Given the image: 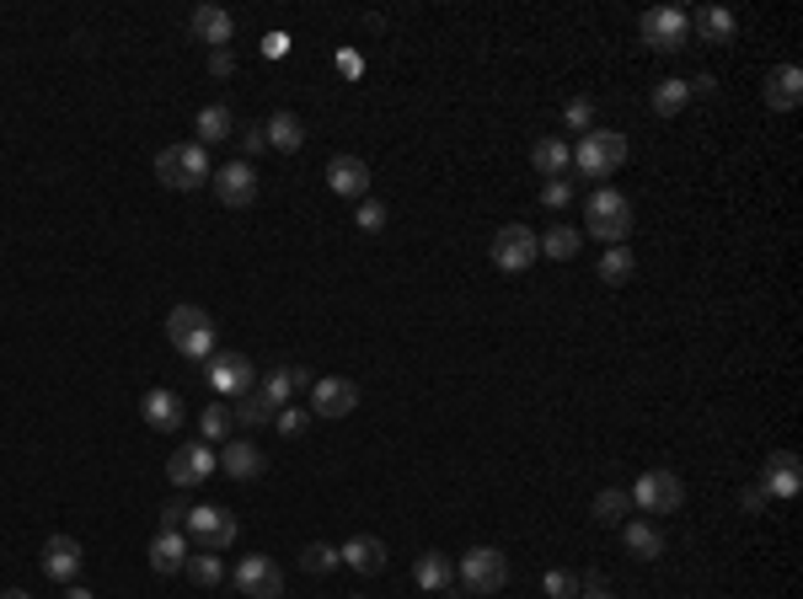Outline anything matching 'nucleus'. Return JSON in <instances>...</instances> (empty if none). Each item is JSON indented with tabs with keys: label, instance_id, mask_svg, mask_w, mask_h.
Listing matches in <instances>:
<instances>
[{
	"label": "nucleus",
	"instance_id": "obj_12",
	"mask_svg": "<svg viewBox=\"0 0 803 599\" xmlns=\"http://www.w3.org/2000/svg\"><path fill=\"white\" fill-rule=\"evenodd\" d=\"M214 199L225 203V209H247L257 203V172H252V161H225V166H214Z\"/></svg>",
	"mask_w": 803,
	"mask_h": 599
},
{
	"label": "nucleus",
	"instance_id": "obj_4",
	"mask_svg": "<svg viewBox=\"0 0 803 599\" xmlns=\"http://www.w3.org/2000/svg\"><path fill=\"white\" fill-rule=\"evenodd\" d=\"M627 134H616V129H590V134H579V145H573V166L584 172V177H610V172H621L627 166Z\"/></svg>",
	"mask_w": 803,
	"mask_h": 599
},
{
	"label": "nucleus",
	"instance_id": "obj_26",
	"mask_svg": "<svg viewBox=\"0 0 803 599\" xmlns=\"http://www.w3.org/2000/svg\"><path fill=\"white\" fill-rule=\"evenodd\" d=\"M621 541H627L632 556H643V562H659V556H664V530L649 525V519H627V525H621Z\"/></svg>",
	"mask_w": 803,
	"mask_h": 599
},
{
	"label": "nucleus",
	"instance_id": "obj_27",
	"mask_svg": "<svg viewBox=\"0 0 803 599\" xmlns=\"http://www.w3.org/2000/svg\"><path fill=\"white\" fill-rule=\"evenodd\" d=\"M194 129H199V145L209 150V145H220V140H231L236 118H231V107H225V102H209V107H199Z\"/></svg>",
	"mask_w": 803,
	"mask_h": 599
},
{
	"label": "nucleus",
	"instance_id": "obj_34",
	"mask_svg": "<svg viewBox=\"0 0 803 599\" xmlns=\"http://www.w3.org/2000/svg\"><path fill=\"white\" fill-rule=\"evenodd\" d=\"M627 514H632V498L621 488H601L595 493V519L601 525H627Z\"/></svg>",
	"mask_w": 803,
	"mask_h": 599
},
{
	"label": "nucleus",
	"instance_id": "obj_2",
	"mask_svg": "<svg viewBox=\"0 0 803 599\" xmlns=\"http://www.w3.org/2000/svg\"><path fill=\"white\" fill-rule=\"evenodd\" d=\"M166 338H172V349L183 353L188 364H209L214 359V316L203 310V305H177L172 316H166Z\"/></svg>",
	"mask_w": 803,
	"mask_h": 599
},
{
	"label": "nucleus",
	"instance_id": "obj_38",
	"mask_svg": "<svg viewBox=\"0 0 803 599\" xmlns=\"http://www.w3.org/2000/svg\"><path fill=\"white\" fill-rule=\"evenodd\" d=\"M257 391L274 401V407H290V401H295V380H290V369H268Z\"/></svg>",
	"mask_w": 803,
	"mask_h": 599
},
{
	"label": "nucleus",
	"instance_id": "obj_17",
	"mask_svg": "<svg viewBox=\"0 0 803 599\" xmlns=\"http://www.w3.org/2000/svg\"><path fill=\"white\" fill-rule=\"evenodd\" d=\"M338 556H344V567L359 573V578L386 573V541H381V536H349V541L338 547Z\"/></svg>",
	"mask_w": 803,
	"mask_h": 599
},
{
	"label": "nucleus",
	"instance_id": "obj_5",
	"mask_svg": "<svg viewBox=\"0 0 803 599\" xmlns=\"http://www.w3.org/2000/svg\"><path fill=\"white\" fill-rule=\"evenodd\" d=\"M455 573H461L466 595H499L503 584H509V556L499 547H472L455 562Z\"/></svg>",
	"mask_w": 803,
	"mask_h": 599
},
{
	"label": "nucleus",
	"instance_id": "obj_36",
	"mask_svg": "<svg viewBox=\"0 0 803 599\" xmlns=\"http://www.w3.org/2000/svg\"><path fill=\"white\" fill-rule=\"evenodd\" d=\"M301 567L305 573H316V578H327V573L344 567V556H338V547H327V541H311V547L301 551Z\"/></svg>",
	"mask_w": 803,
	"mask_h": 599
},
{
	"label": "nucleus",
	"instance_id": "obj_35",
	"mask_svg": "<svg viewBox=\"0 0 803 599\" xmlns=\"http://www.w3.org/2000/svg\"><path fill=\"white\" fill-rule=\"evenodd\" d=\"M632 268H638V257H632L627 247H605L601 251V284H627Z\"/></svg>",
	"mask_w": 803,
	"mask_h": 599
},
{
	"label": "nucleus",
	"instance_id": "obj_29",
	"mask_svg": "<svg viewBox=\"0 0 803 599\" xmlns=\"http://www.w3.org/2000/svg\"><path fill=\"white\" fill-rule=\"evenodd\" d=\"M231 418H236L242 428H268V423L279 418V407H274V401H268L263 391H257V386H252L247 397H236V412H231Z\"/></svg>",
	"mask_w": 803,
	"mask_h": 599
},
{
	"label": "nucleus",
	"instance_id": "obj_9",
	"mask_svg": "<svg viewBox=\"0 0 803 599\" xmlns=\"http://www.w3.org/2000/svg\"><path fill=\"white\" fill-rule=\"evenodd\" d=\"M638 33H643V44L659 54H675L686 49V33H691V16L680 11V5H653L643 11V22H638Z\"/></svg>",
	"mask_w": 803,
	"mask_h": 599
},
{
	"label": "nucleus",
	"instance_id": "obj_10",
	"mask_svg": "<svg viewBox=\"0 0 803 599\" xmlns=\"http://www.w3.org/2000/svg\"><path fill=\"white\" fill-rule=\"evenodd\" d=\"M536 257H542V247H536V231H531V225H520V220H514V225H503L499 236H493V268H499V273H525Z\"/></svg>",
	"mask_w": 803,
	"mask_h": 599
},
{
	"label": "nucleus",
	"instance_id": "obj_49",
	"mask_svg": "<svg viewBox=\"0 0 803 599\" xmlns=\"http://www.w3.org/2000/svg\"><path fill=\"white\" fill-rule=\"evenodd\" d=\"M584 599H610V595H605V589H601V584H595V589H590V595H584Z\"/></svg>",
	"mask_w": 803,
	"mask_h": 599
},
{
	"label": "nucleus",
	"instance_id": "obj_46",
	"mask_svg": "<svg viewBox=\"0 0 803 599\" xmlns=\"http://www.w3.org/2000/svg\"><path fill=\"white\" fill-rule=\"evenodd\" d=\"M263 145H268V140H263V129H247V134H242V150H247V155H257Z\"/></svg>",
	"mask_w": 803,
	"mask_h": 599
},
{
	"label": "nucleus",
	"instance_id": "obj_3",
	"mask_svg": "<svg viewBox=\"0 0 803 599\" xmlns=\"http://www.w3.org/2000/svg\"><path fill=\"white\" fill-rule=\"evenodd\" d=\"M155 177L166 183V188H177V193H194L203 188L209 177H214V166H209V150L199 140H188V145H166L155 155Z\"/></svg>",
	"mask_w": 803,
	"mask_h": 599
},
{
	"label": "nucleus",
	"instance_id": "obj_30",
	"mask_svg": "<svg viewBox=\"0 0 803 599\" xmlns=\"http://www.w3.org/2000/svg\"><path fill=\"white\" fill-rule=\"evenodd\" d=\"M568 161H573V150L562 145L557 134H547V140H536V145H531V166H536L547 183H552V177L562 172V166H568Z\"/></svg>",
	"mask_w": 803,
	"mask_h": 599
},
{
	"label": "nucleus",
	"instance_id": "obj_20",
	"mask_svg": "<svg viewBox=\"0 0 803 599\" xmlns=\"http://www.w3.org/2000/svg\"><path fill=\"white\" fill-rule=\"evenodd\" d=\"M188 27H194V38H199V44H209L214 54L231 49V38H236V22H231V11H225V5H199Z\"/></svg>",
	"mask_w": 803,
	"mask_h": 599
},
{
	"label": "nucleus",
	"instance_id": "obj_48",
	"mask_svg": "<svg viewBox=\"0 0 803 599\" xmlns=\"http://www.w3.org/2000/svg\"><path fill=\"white\" fill-rule=\"evenodd\" d=\"M0 599H33V595H27V589H5Z\"/></svg>",
	"mask_w": 803,
	"mask_h": 599
},
{
	"label": "nucleus",
	"instance_id": "obj_39",
	"mask_svg": "<svg viewBox=\"0 0 803 599\" xmlns=\"http://www.w3.org/2000/svg\"><path fill=\"white\" fill-rule=\"evenodd\" d=\"M562 124H568V129H579V134L601 129V124H595V102H590V97H573L568 107H562Z\"/></svg>",
	"mask_w": 803,
	"mask_h": 599
},
{
	"label": "nucleus",
	"instance_id": "obj_15",
	"mask_svg": "<svg viewBox=\"0 0 803 599\" xmlns=\"http://www.w3.org/2000/svg\"><path fill=\"white\" fill-rule=\"evenodd\" d=\"M803 477H799V455L793 449H771L766 455V477H760V493L766 498H799Z\"/></svg>",
	"mask_w": 803,
	"mask_h": 599
},
{
	"label": "nucleus",
	"instance_id": "obj_44",
	"mask_svg": "<svg viewBox=\"0 0 803 599\" xmlns=\"http://www.w3.org/2000/svg\"><path fill=\"white\" fill-rule=\"evenodd\" d=\"M183 519H188V503H183V498H172L166 508H161V530H177Z\"/></svg>",
	"mask_w": 803,
	"mask_h": 599
},
{
	"label": "nucleus",
	"instance_id": "obj_18",
	"mask_svg": "<svg viewBox=\"0 0 803 599\" xmlns=\"http://www.w3.org/2000/svg\"><path fill=\"white\" fill-rule=\"evenodd\" d=\"M327 188H333L338 199H364V193H370V166H364L359 155H333V161H327Z\"/></svg>",
	"mask_w": 803,
	"mask_h": 599
},
{
	"label": "nucleus",
	"instance_id": "obj_33",
	"mask_svg": "<svg viewBox=\"0 0 803 599\" xmlns=\"http://www.w3.org/2000/svg\"><path fill=\"white\" fill-rule=\"evenodd\" d=\"M579 242H584V236H579L573 225H552L547 236H536L542 257H557V262H562V257H579Z\"/></svg>",
	"mask_w": 803,
	"mask_h": 599
},
{
	"label": "nucleus",
	"instance_id": "obj_25",
	"mask_svg": "<svg viewBox=\"0 0 803 599\" xmlns=\"http://www.w3.org/2000/svg\"><path fill=\"white\" fill-rule=\"evenodd\" d=\"M263 140H268V150H279V155H295V150L305 145V124L295 113H274V118L263 124Z\"/></svg>",
	"mask_w": 803,
	"mask_h": 599
},
{
	"label": "nucleus",
	"instance_id": "obj_23",
	"mask_svg": "<svg viewBox=\"0 0 803 599\" xmlns=\"http://www.w3.org/2000/svg\"><path fill=\"white\" fill-rule=\"evenodd\" d=\"M412 584L429 589V595H445V589L455 584V562L445 556V551H423V556L412 562Z\"/></svg>",
	"mask_w": 803,
	"mask_h": 599
},
{
	"label": "nucleus",
	"instance_id": "obj_1",
	"mask_svg": "<svg viewBox=\"0 0 803 599\" xmlns=\"http://www.w3.org/2000/svg\"><path fill=\"white\" fill-rule=\"evenodd\" d=\"M632 199L627 193H616V188H595L590 203H584V231L605 242V247H627V236H632Z\"/></svg>",
	"mask_w": 803,
	"mask_h": 599
},
{
	"label": "nucleus",
	"instance_id": "obj_37",
	"mask_svg": "<svg viewBox=\"0 0 803 599\" xmlns=\"http://www.w3.org/2000/svg\"><path fill=\"white\" fill-rule=\"evenodd\" d=\"M231 423H236V418H231L225 407H214V401H209V407H203V418H199L203 445H225V439H231Z\"/></svg>",
	"mask_w": 803,
	"mask_h": 599
},
{
	"label": "nucleus",
	"instance_id": "obj_13",
	"mask_svg": "<svg viewBox=\"0 0 803 599\" xmlns=\"http://www.w3.org/2000/svg\"><path fill=\"white\" fill-rule=\"evenodd\" d=\"M203 369H209V386H214V397H247L252 386H257V380H252L247 353L220 349L214 359H209V364H203Z\"/></svg>",
	"mask_w": 803,
	"mask_h": 599
},
{
	"label": "nucleus",
	"instance_id": "obj_22",
	"mask_svg": "<svg viewBox=\"0 0 803 599\" xmlns=\"http://www.w3.org/2000/svg\"><path fill=\"white\" fill-rule=\"evenodd\" d=\"M220 471L236 477V482H252V477L268 471V455L252 445V439H225V449H220Z\"/></svg>",
	"mask_w": 803,
	"mask_h": 599
},
{
	"label": "nucleus",
	"instance_id": "obj_41",
	"mask_svg": "<svg viewBox=\"0 0 803 599\" xmlns=\"http://www.w3.org/2000/svg\"><path fill=\"white\" fill-rule=\"evenodd\" d=\"M542 584H547V595H552V599H579V578H573V573H562V567H552Z\"/></svg>",
	"mask_w": 803,
	"mask_h": 599
},
{
	"label": "nucleus",
	"instance_id": "obj_47",
	"mask_svg": "<svg viewBox=\"0 0 803 599\" xmlns=\"http://www.w3.org/2000/svg\"><path fill=\"white\" fill-rule=\"evenodd\" d=\"M65 599H97V595H92V589H81V584H70V589H65Z\"/></svg>",
	"mask_w": 803,
	"mask_h": 599
},
{
	"label": "nucleus",
	"instance_id": "obj_6",
	"mask_svg": "<svg viewBox=\"0 0 803 599\" xmlns=\"http://www.w3.org/2000/svg\"><path fill=\"white\" fill-rule=\"evenodd\" d=\"M183 525H188V536L199 541V551H225V547H236V536H242L236 514L220 508V503H199V508H188Z\"/></svg>",
	"mask_w": 803,
	"mask_h": 599
},
{
	"label": "nucleus",
	"instance_id": "obj_16",
	"mask_svg": "<svg viewBox=\"0 0 803 599\" xmlns=\"http://www.w3.org/2000/svg\"><path fill=\"white\" fill-rule=\"evenodd\" d=\"M81 562H86V551H81L75 536H49V541H44V578H54V584H75Z\"/></svg>",
	"mask_w": 803,
	"mask_h": 599
},
{
	"label": "nucleus",
	"instance_id": "obj_43",
	"mask_svg": "<svg viewBox=\"0 0 803 599\" xmlns=\"http://www.w3.org/2000/svg\"><path fill=\"white\" fill-rule=\"evenodd\" d=\"M542 203H547V209H568V203H573V183L552 177V183L542 188Z\"/></svg>",
	"mask_w": 803,
	"mask_h": 599
},
{
	"label": "nucleus",
	"instance_id": "obj_42",
	"mask_svg": "<svg viewBox=\"0 0 803 599\" xmlns=\"http://www.w3.org/2000/svg\"><path fill=\"white\" fill-rule=\"evenodd\" d=\"M353 220H359V231H370V236H375V231H386V203H359V214H353Z\"/></svg>",
	"mask_w": 803,
	"mask_h": 599
},
{
	"label": "nucleus",
	"instance_id": "obj_8",
	"mask_svg": "<svg viewBox=\"0 0 803 599\" xmlns=\"http://www.w3.org/2000/svg\"><path fill=\"white\" fill-rule=\"evenodd\" d=\"M231 584H236V595H242V599H279V595H284V567H279L274 556L252 551V556L236 562Z\"/></svg>",
	"mask_w": 803,
	"mask_h": 599
},
{
	"label": "nucleus",
	"instance_id": "obj_31",
	"mask_svg": "<svg viewBox=\"0 0 803 599\" xmlns=\"http://www.w3.org/2000/svg\"><path fill=\"white\" fill-rule=\"evenodd\" d=\"M686 102H691V81H680V75H670V81L653 86V113H659V118L686 113Z\"/></svg>",
	"mask_w": 803,
	"mask_h": 599
},
{
	"label": "nucleus",
	"instance_id": "obj_40",
	"mask_svg": "<svg viewBox=\"0 0 803 599\" xmlns=\"http://www.w3.org/2000/svg\"><path fill=\"white\" fill-rule=\"evenodd\" d=\"M274 428H279V434H284V439H301L305 428H311V412H305V407H295V401H290V407H279V418H274Z\"/></svg>",
	"mask_w": 803,
	"mask_h": 599
},
{
	"label": "nucleus",
	"instance_id": "obj_28",
	"mask_svg": "<svg viewBox=\"0 0 803 599\" xmlns=\"http://www.w3.org/2000/svg\"><path fill=\"white\" fill-rule=\"evenodd\" d=\"M691 27L702 33L707 44H734V33H740L734 11H723V5H702V11L691 16Z\"/></svg>",
	"mask_w": 803,
	"mask_h": 599
},
{
	"label": "nucleus",
	"instance_id": "obj_11",
	"mask_svg": "<svg viewBox=\"0 0 803 599\" xmlns=\"http://www.w3.org/2000/svg\"><path fill=\"white\" fill-rule=\"evenodd\" d=\"M220 471V455L203 445H177L172 449V460H166V477H172V488H199V482H209Z\"/></svg>",
	"mask_w": 803,
	"mask_h": 599
},
{
	"label": "nucleus",
	"instance_id": "obj_32",
	"mask_svg": "<svg viewBox=\"0 0 803 599\" xmlns=\"http://www.w3.org/2000/svg\"><path fill=\"white\" fill-rule=\"evenodd\" d=\"M199 589H220L225 584V562H220V551H188V567H183Z\"/></svg>",
	"mask_w": 803,
	"mask_h": 599
},
{
	"label": "nucleus",
	"instance_id": "obj_19",
	"mask_svg": "<svg viewBox=\"0 0 803 599\" xmlns=\"http://www.w3.org/2000/svg\"><path fill=\"white\" fill-rule=\"evenodd\" d=\"M760 97H766L771 113H793L803 102V70L799 64H777V70L766 75V92H760Z\"/></svg>",
	"mask_w": 803,
	"mask_h": 599
},
{
	"label": "nucleus",
	"instance_id": "obj_45",
	"mask_svg": "<svg viewBox=\"0 0 803 599\" xmlns=\"http://www.w3.org/2000/svg\"><path fill=\"white\" fill-rule=\"evenodd\" d=\"M209 70H214V75H231V70H236V59H231V49L209 54Z\"/></svg>",
	"mask_w": 803,
	"mask_h": 599
},
{
	"label": "nucleus",
	"instance_id": "obj_21",
	"mask_svg": "<svg viewBox=\"0 0 803 599\" xmlns=\"http://www.w3.org/2000/svg\"><path fill=\"white\" fill-rule=\"evenodd\" d=\"M140 418H146V428H155V434H172V428H183V401H177V391L155 386V391L140 397Z\"/></svg>",
	"mask_w": 803,
	"mask_h": 599
},
{
	"label": "nucleus",
	"instance_id": "obj_24",
	"mask_svg": "<svg viewBox=\"0 0 803 599\" xmlns=\"http://www.w3.org/2000/svg\"><path fill=\"white\" fill-rule=\"evenodd\" d=\"M188 551H194V547H188V536H183V530H161L146 556H151L155 573H183V567H188Z\"/></svg>",
	"mask_w": 803,
	"mask_h": 599
},
{
	"label": "nucleus",
	"instance_id": "obj_14",
	"mask_svg": "<svg viewBox=\"0 0 803 599\" xmlns=\"http://www.w3.org/2000/svg\"><path fill=\"white\" fill-rule=\"evenodd\" d=\"M353 407H359V386L344 375H322L311 386V418H349Z\"/></svg>",
	"mask_w": 803,
	"mask_h": 599
},
{
	"label": "nucleus",
	"instance_id": "obj_7",
	"mask_svg": "<svg viewBox=\"0 0 803 599\" xmlns=\"http://www.w3.org/2000/svg\"><path fill=\"white\" fill-rule=\"evenodd\" d=\"M627 498H632V508H643V514H675V508L686 503V482H680L675 471L659 466V471H643V477L632 482Z\"/></svg>",
	"mask_w": 803,
	"mask_h": 599
}]
</instances>
